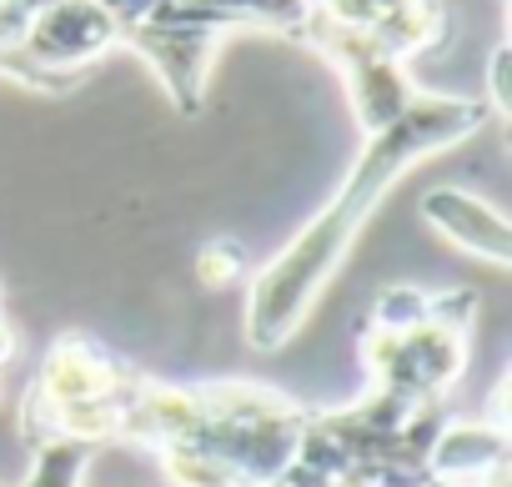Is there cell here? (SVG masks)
<instances>
[{"label": "cell", "instance_id": "1", "mask_svg": "<svg viewBox=\"0 0 512 487\" xmlns=\"http://www.w3.org/2000/svg\"><path fill=\"white\" fill-rule=\"evenodd\" d=\"M487 101L482 96H442V91H417L392 121L362 131V151L352 156L347 176L327 196V206L287 241V247L251 272L246 287V342L256 352L287 347L302 322L312 317L317 297L357 247L362 226L382 206V196L427 156L462 146L487 126Z\"/></svg>", "mask_w": 512, "mask_h": 487}, {"label": "cell", "instance_id": "2", "mask_svg": "<svg viewBox=\"0 0 512 487\" xmlns=\"http://www.w3.org/2000/svg\"><path fill=\"white\" fill-rule=\"evenodd\" d=\"M131 382H136V367L111 357L101 342H91L81 332L61 337L41 357L36 382L26 387V402H21L26 447H41V442H81V447L116 442Z\"/></svg>", "mask_w": 512, "mask_h": 487}, {"label": "cell", "instance_id": "3", "mask_svg": "<svg viewBox=\"0 0 512 487\" xmlns=\"http://www.w3.org/2000/svg\"><path fill=\"white\" fill-rule=\"evenodd\" d=\"M221 41L226 36L191 31V26H151V21L121 26V51H136L151 66V76L161 81V91L171 96L181 116H196L206 106V76H211Z\"/></svg>", "mask_w": 512, "mask_h": 487}, {"label": "cell", "instance_id": "4", "mask_svg": "<svg viewBox=\"0 0 512 487\" xmlns=\"http://www.w3.org/2000/svg\"><path fill=\"white\" fill-rule=\"evenodd\" d=\"M422 221L437 236H447L457 252H467V257H477L497 272L512 267V226L492 201H482L462 186H437V191L422 196Z\"/></svg>", "mask_w": 512, "mask_h": 487}, {"label": "cell", "instance_id": "5", "mask_svg": "<svg viewBox=\"0 0 512 487\" xmlns=\"http://www.w3.org/2000/svg\"><path fill=\"white\" fill-rule=\"evenodd\" d=\"M36 457H31V472H26V482H16V487H81V472H86V462H91V452L96 447H81V442H41V447H31Z\"/></svg>", "mask_w": 512, "mask_h": 487}, {"label": "cell", "instance_id": "6", "mask_svg": "<svg viewBox=\"0 0 512 487\" xmlns=\"http://www.w3.org/2000/svg\"><path fill=\"white\" fill-rule=\"evenodd\" d=\"M407 6H412V0H312V11L322 21H332L342 31H362V36H372L377 26H387Z\"/></svg>", "mask_w": 512, "mask_h": 487}, {"label": "cell", "instance_id": "7", "mask_svg": "<svg viewBox=\"0 0 512 487\" xmlns=\"http://www.w3.org/2000/svg\"><path fill=\"white\" fill-rule=\"evenodd\" d=\"M196 272H201V282L226 287V282L246 277V272H251V262H246V247H236L231 236H216V241H206V247L196 252Z\"/></svg>", "mask_w": 512, "mask_h": 487}, {"label": "cell", "instance_id": "8", "mask_svg": "<svg viewBox=\"0 0 512 487\" xmlns=\"http://www.w3.org/2000/svg\"><path fill=\"white\" fill-rule=\"evenodd\" d=\"M507 66H512V51L497 46L492 61H487V96H482L492 116H507V111H512V101H507Z\"/></svg>", "mask_w": 512, "mask_h": 487}, {"label": "cell", "instance_id": "9", "mask_svg": "<svg viewBox=\"0 0 512 487\" xmlns=\"http://www.w3.org/2000/svg\"><path fill=\"white\" fill-rule=\"evenodd\" d=\"M11 352H16V327H11L6 317H0V367L11 362Z\"/></svg>", "mask_w": 512, "mask_h": 487}]
</instances>
